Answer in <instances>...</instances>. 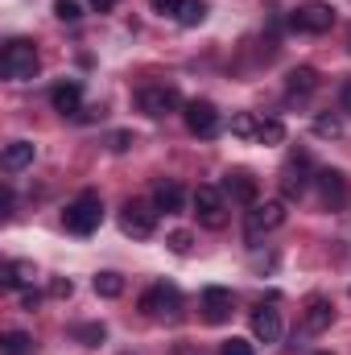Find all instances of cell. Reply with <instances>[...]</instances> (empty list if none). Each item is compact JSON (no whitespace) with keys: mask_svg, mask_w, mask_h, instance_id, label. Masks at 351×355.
Masks as SVG:
<instances>
[{"mask_svg":"<svg viewBox=\"0 0 351 355\" xmlns=\"http://www.w3.org/2000/svg\"><path fill=\"white\" fill-rule=\"evenodd\" d=\"M37 67H42V58H37L33 42H25V37L4 42V50H0V75H4V79H17V83H21V79H33Z\"/></svg>","mask_w":351,"mask_h":355,"instance_id":"1","label":"cell"},{"mask_svg":"<svg viewBox=\"0 0 351 355\" xmlns=\"http://www.w3.org/2000/svg\"><path fill=\"white\" fill-rule=\"evenodd\" d=\"M103 223V202H99V194H79L75 202H67V211H62V227L67 232H75V236H91L95 227Z\"/></svg>","mask_w":351,"mask_h":355,"instance_id":"2","label":"cell"},{"mask_svg":"<svg viewBox=\"0 0 351 355\" xmlns=\"http://www.w3.org/2000/svg\"><path fill=\"white\" fill-rule=\"evenodd\" d=\"M157 207L153 202H141V198H128L124 207H120V227H124V236H132V240H149L153 236V227H157Z\"/></svg>","mask_w":351,"mask_h":355,"instance_id":"3","label":"cell"},{"mask_svg":"<svg viewBox=\"0 0 351 355\" xmlns=\"http://www.w3.org/2000/svg\"><path fill=\"white\" fill-rule=\"evenodd\" d=\"M194 215H198V223L211 227V232H219V227L228 223V207H223L219 186H198V190H194Z\"/></svg>","mask_w":351,"mask_h":355,"instance_id":"4","label":"cell"},{"mask_svg":"<svg viewBox=\"0 0 351 355\" xmlns=\"http://www.w3.org/2000/svg\"><path fill=\"white\" fill-rule=\"evenodd\" d=\"M141 310H145L149 318H178V310H182V293H178L174 285L157 281L153 289L141 293Z\"/></svg>","mask_w":351,"mask_h":355,"instance_id":"5","label":"cell"},{"mask_svg":"<svg viewBox=\"0 0 351 355\" xmlns=\"http://www.w3.org/2000/svg\"><path fill=\"white\" fill-rule=\"evenodd\" d=\"M182 116H186V128H190L194 137H203V141L215 137L219 124H223V120H219V107H215L211 99H190V103L182 107Z\"/></svg>","mask_w":351,"mask_h":355,"instance_id":"6","label":"cell"},{"mask_svg":"<svg viewBox=\"0 0 351 355\" xmlns=\"http://www.w3.org/2000/svg\"><path fill=\"white\" fill-rule=\"evenodd\" d=\"M281 223H285V202L281 198H268V202H252V211L244 219V232H248V240H257V236L281 227Z\"/></svg>","mask_w":351,"mask_h":355,"instance_id":"7","label":"cell"},{"mask_svg":"<svg viewBox=\"0 0 351 355\" xmlns=\"http://www.w3.org/2000/svg\"><path fill=\"white\" fill-rule=\"evenodd\" d=\"M289 21H293V29H302V33H327V29L335 25V8H331L327 0H306Z\"/></svg>","mask_w":351,"mask_h":355,"instance_id":"8","label":"cell"},{"mask_svg":"<svg viewBox=\"0 0 351 355\" xmlns=\"http://www.w3.org/2000/svg\"><path fill=\"white\" fill-rule=\"evenodd\" d=\"M137 107H141L145 116L162 120V116H170L174 107H182V95H178V87H166V83H157V87H141Z\"/></svg>","mask_w":351,"mask_h":355,"instance_id":"9","label":"cell"},{"mask_svg":"<svg viewBox=\"0 0 351 355\" xmlns=\"http://www.w3.org/2000/svg\"><path fill=\"white\" fill-rule=\"evenodd\" d=\"M310 157L306 153H293L289 162H285V170H281V194L285 198H302L306 194V182H310Z\"/></svg>","mask_w":351,"mask_h":355,"instance_id":"10","label":"cell"},{"mask_svg":"<svg viewBox=\"0 0 351 355\" xmlns=\"http://www.w3.org/2000/svg\"><path fill=\"white\" fill-rule=\"evenodd\" d=\"M203 318L207 322H228L232 318V289H223V285H207L203 289Z\"/></svg>","mask_w":351,"mask_h":355,"instance_id":"11","label":"cell"},{"mask_svg":"<svg viewBox=\"0 0 351 355\" xmlns=\"http://www.w3.org/2000/svg\"><path fill=\"white\" fill-rule=\"evenodd\" d=\"M318 194H323V202L331 207V211H339L343 202H348V178L339 174V170H318Z\"/></svg>","mask_w":351,"mask_h":355,"instance_id":"12","label":"cell"},{"mask_svg":"<svg viewBox=\"0 0 351 355\" xmlns=\"http://www.w3.org/2000/svg\"><path fill=\"white\" fill-rule=\"evenodd\" d=\"M50 103H54V112H62V116H79V107H83V83H79V79L58 83V87L50 91Z\"/></svg>","mask_w":351,"mask_h":355,"instance_id":"13","label":"cell"},{"mask_svg":"<svg viewBox=\"0 0 351 355\" xmlns=\"http://www.w3.org/2000/svg\"><path fill=\"white\" fill-rule=\"evenodd\" d=\"M223 190H228V194H232L236 202L252 207V202H257V190H261V186H257V178L248 174V170H228V174H223Z\"/></svg>","mask_w":351,"mask_h":355,"instance_id":"14","label":"cell"},{"mask_svg":"<svg viewBox=\"0 0 351 355\" xmlns=\"http://www.w3.org/2000/svg\"><path fill=\"white\" fill-rule=\"evenodd\" d=\"M331 318H335V306H331L327 297H310V302H306V314H302V327H306L310 335H323V331L331 327Z\"/></svg>","mask_w":351,"mask_h":355,"instance_id":"15","label":"cell"},{"mask_svg":"<svg viewBox=\"0 0 351 355\" xmlns=\"http://www.w3.org/2000/svg\"><path fill=\"white\" fill-rule=\"evenodd\" d=\"M252 335H257L261 343H277V339H281V314H277L273 306H257V310H252Z\"/></svg>","mask_w":351,"mask_h":355,"instance_id":"16","label":"cell"},{"mask_svg":"<svg viewBox=\"0 0 351 355\" xmlns=\"http://www.w3.org/2000/svg\"><path fill=\"white\" fill-rule=\"evenodd\" d=\"M182 202H186V194H182L178 182H157V186H153V207H157V211L174 215V211H182Z\"/></svg>","mask_w":351,"mask_h":355,"instance_id":"17","label":"cell"},{"mask_svg":"<svg viewBox=\"0 0 351 355\" xmlns=\"http://www.w3.org/2000/svg\"><path fill=\"white\" fill-rule=\"evenodd\" d=\"M314 87H318V71H314V67H293V71L285 75V91H289V95H310Z\"/></svg>","mask_w":351,"mask_h":355,"instance_id":"18","label":"cell"},{"mask_svg":"<svg viewBox=\"0 0 351 355\" xmlns=\"http://www.w3.org/2000/svg\"><path fill=\"white\" fill-rule=\"evenodd\" d=\"M25 166H33V145H29V141H12V145H4V170L17 174V170H25Z\"/></svg>","mask_w":351,"mask_h":355,"instance_id":"19","label":"cell"},{"mask_svg":"<svg viewBox=\"0 0 351 355\" xmlns=\"http://www.w3.org/2000/svg\"><path fill=\"white\" fill-rule=\"evenodd\" d=\"M29 281H33V265H25V261H8V265L0 268V285H4V289L29 285Z\"/></svg>","mask_w":351,"mask_h":355,"instance_id":"20","label":"cell"},{"mask_svg":"<svg viewBox=\"0 0 351 355\" xmlns=\"http://www.w3.org/2000/svg\"><path fill=\"white\" fill-rule=\"evenodd\" d=\"M91 285H95V293H99V297H120V293H124V277H120V272H112V268L95 272V281H91Z\"/></svg>","mask_w":351,"mask_h":355,"instance_id":"21","label":"cell"},{"mask_svg":"<svg viewBox=\"0 0 351 355\" xmlns=\"http://www.w3.org/2000/svg\"><path fill=\"white\" fill-rule=\"evenodd\" d=\"M178 25H186V29H190V25H203V21H207V4H203V0H178Z\"/></svg>","mask_w":351,"mask_h":355,"instance_id":"22","label":"cell"},{"mask_svg":"<svg viewBox=\"0 0 351 355\" xmlns=\"http://www.w3.org/2000/svg\"><path fill=\"white\" fill-rule=\"evenodd\" d=\"M261 132V120H252L248 112H236L232 116V137H240V141H252Z\"/></svg>","mask_w":351,"mask_h":355,"instance_id":"23","label":"cell"},{"mask_svg":"<svg viewBox=\"0 0 351 355\" xmlns=\"http://www.w3.org/2000/svg\"><path fill=\"white\" fill-rule=\"evenodd\" d=\"M0 352H4V355H29V352H33V339H29L25 331H8V335H4V343H0Z\"/></svg>","mask_w":351,"mask_h":355,"instance_id":"24","label":"cell"},{"mask_svg":"<svg viewBox=\"0 0 351 355\" xmlns=\"http://www.w3.org/2000/svg\"><path fill=\"white\" fill-rule=\"evenodd\" d=\"M257 141H261V145H281V141H285V124H281V120H261Z\"/></svg>","mask_w":351,"mask_h":355,"instance_id":"25","label":"cell"},{"mask_svg":"<svg viewBox=\"0 0 351 355\" xmlns=\"http://www.w3.org/2000/svg\"><path fill=\"white\" fill-rule=\"evenodd\" d=\"M103 322H87V327H75V339H83L87 347H95V343H103Z\"/></svg>","mask_w":351,"mask_h":355,"instance_id":"26","label":"cell"},{"mask_svg":"<svg viewBox=\"0 0 351 355\" xmlns=\"http://www.w3.org/2000/svg\"><path fill=\"white\" fill-rule=\"evenodd\" d=\"M314 132H318V137H339L343 124H339V116H318V120H314Z\"/></svg>","mask_w":351,"mask_h":355,"instance_id":"27","label":"cell"},{"mask_svg":"<svg viewBox=\"0 0 351 355\" xmlns=\"http://www.w3.org/2000/svg\"><path fill=\"white\" fill-rule=\"evenodd\" d=\"M54 17H58V21H79L83 12H79L75 0H54Z\"/></svg>","mask_w":351,"mask_h":355,"instance_id":"28","label":"cell"},{"mask_svg":"<svg viewBox=\"0 0 351 355\" xmlns=\"http://www.w3.org/2000/svg\"><path fill=\"white\" fill-rule=\"evenodd\" d=\"M219 355H252V343H248V339H228V343L219 347Z\"/></svg>","mask_w":351,"mask_h":355,"instance_id":"29","label":"cell"},{"mask_svg":"<svg viewBox=\"0 0 351 355\" xmlns=\"http://www.w3.org/2000/svg\"><path fill=\"white\" fill-rule=\"evenodd\" d=\"M166 244H170V248H174L178 257H186V252H190V244H194V240H190V232H174V236H170V240H166Z\"/></svg>","mask_w":351,"mask_h":355,"instance_id":"30","label":"cell"},{"mask_svg":"<svg viewBox=\"0 0 351 355\" xmlns=\"http://www.w3.org/2000/svg\"><path fill=\"white\" fill-rule=\"evenodd\" d=\"M71 289H75L71 281H54V285H50V293H54V297H71Z\"/></svg>","mask_w":351,"mask_h":355,"instance_id":"31","label":"cell"},{"mask_svg":"<svg viewBox=\"0 0 351 355\" xmlns=\"http://www.w3.org/2000/svg\"><path fill=\"white\" fill-rule=\"evenodd\" d=\"M339 103H343V112L351 116V79L343 83V87H339Z\"/></svg>","mask_w":351,"mask_h":355,"instance_id":"32","label":"cell"},{"mask_svg":"<svg viewBox=\"0 0 351 355\" xmlns=\"http://www.w3.org/2000/svg\"><path fill=\"white\" fill-rule=\"evenodd\" d=\"M128 141H132L128 132H116V137H112V149H116V153H124V149H128Z\"/></svg>","mask_w":351,"mask_h":355,"instance_id":"33","label":"cell"},{"mask_svg":"<svg viewBox=\"0 0 351 355\" xmlns=\"http://www.w3.org/2000/svg\"><path fill=\"white\" fill-rule=\"evenodd\" d=\"M37 302H42V293H33V289L21 293V306H25V310H37Z\"/></svg>","mask_w":351,"mask_h":355,"instance_id":"34","label":"cell"},{"mask_svg":"<svg viewBox=\"0 0 351 355\" xmlns=\"http://www.w3.org/2000/svg\"><path fill=\"white\" fill-rule=\"evenodd\" d=\"M157 12H178V0H149Z\"/></svg>","mask_w":351,"mask_h":355,"instance_id":"35","label":"cell"},{"mask_svg":"<svg viewBox=\"0 0 351 355\" xmlns=\"http://www.w3.org/2000/svg\"><path fill=\"white\" fill-rule=\"evenodd\" d=\"M116 4H120V0H91V8H99V12H112Z\"/></svg>","mask_w":351,"mask_h":355,"instance_id":"36","label":"cell"},{"mask_svg":"<svg viewBox=\"0 0 351 355\" xmlns=\"http://www.w3.org/2000/svg\"><path fill=\"white\" fill-rule=\"evenodd\" d=\"M318 355H331V352H318Z\"/></svg>","mask_w":351,"mask_h":355,"instance_id":"37","label":"cell"}]
</instances>
